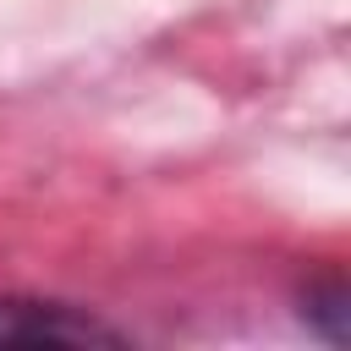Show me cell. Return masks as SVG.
Segmentation results:
<instances>
[{
    "instance_id": "6da1fadb",
    "label": "cell",
    "mask_w": 351,
    "mask_h": 351,
    "mask_svg": "<svg viewBox=\"0 0 351 351\" xmlns=\"http://www.w3.org/2000/svg\"><path fill=\"white\" fill-rule=\"evenodd\" d=\"M0 346H126V329L55 296H0Z\"/></svg>"
},
{
    "instance_id": "7a4b0ae2",
    "label": "cell",
    "mask_w": 351,
    "mask_h": 351,
    "mask_svg": "<svg viewBox=\"0 0 351 351\" xmlns=\"http://www.w3.org/2000/svg\"><path fill=\"white\" fill-rule=\"evenodd\" d=\"M302 318H307V324H313L329 346H346V318H351V307H346V285H340V280H329V285L307 291Z\"/></svg>"
}]
</instances>
